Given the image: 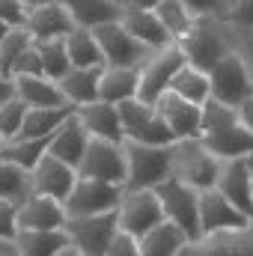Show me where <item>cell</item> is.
Wrapping results in <instances>:
<instances>
[{"label":"cell","mask_w":253,"mask_h":256,"mask_svg":"<svg viewBox=\"0 0 253 256\" xmlns=\"http://www.w3.org/2000/svg\"><path fill=\"white\" fill-rule=\"evenodd\" d=\"M200 143L220 161L248 158L253 152V131L242 120L236 108H226L214 98L202 104L200 120Z\"/></svg>","instance_id":"obj_1"},{"label":"cell","mask_w":253,"mask_h":256,"mask_svg":"<svg viewBox=\"0 0 253 256\" xmlns=\"http://www.w3.org/2000/svg\"><path fill=\"white\" fill-rule=\"evenodd\" d=\"M185 54V63L200 68V72H212L230 51H232V39H230V27L220 18H196V24L176 42Z\"/></svg>","instance_id":"obj_2"},{"label":"cell","mask_w":253,"mask_h":256,"mask_svg":"<svg viewBox=\"0 0 253 256\" xmlns=\"http://www.w3.org/2000/svg\"><path fill=\"white\" fill-rule=\"evenodd\" d=\"M220 167H224V161L214 158L200 143V137L170 143V170H173V179L185 182L194 191L214 188L218 185V176H220Z\"/></svg>","instance_id":"obj_3"},{"label":"cell","mask_w":253,"mask_h":256,"mask_svg":"<svg viewBox=\"0 0 253 256\" xmlns=\"http://www.w3.org/2000/svg\"><path fill=\"white\" fill-rule=\"evenodd\" d=\"M158 202H161V212H164V220L173 224L185 242H200V191L188 188L185 182L179 179H164L158 188H152Z\"/></svg>","instance_id":"obj_4"},{"label":"cell","mask_w":253,"mask_h":256,"mask_svg":"<svg viewBox=\"0 0 253 256\" xmlns=\"http://www.w3.org/2000/svg\"><path fill=\"white\" fill-rule=\"evenodd\" d=\"M126 149V188L140 191V188H158L164 179L173 176L170 170V146H146V143H131L122 140Z\"/></svg>","instance_id":"obj_5"},{"label":"cell","mask_w":253,"mask_h":256,"mask_svg":"<svg viewBox=\"0 0 253 256\" xmlns=\"http://www.w3.org/2000/svg\"><path fill=\"white\" fill-rule=\"evenodd\" d=\"M161 224H164V212H161V202L152 188H140V191L122 188V200L116 206V226L122 232L140 242Z\"/></svg>","instance_id":"obj_6"},{"label":"cell","mask_w":253,"mask_h":256,"mask_svg":"<svg viewBox=\"0 0 253 256\" xmlns=\"http://www.w3.org/2000/svg\"><path fill=\"white\" fill-rule=\"evenodd\" d=\"M78 176L126 188L128 164H126V149H122V143H110V140L90 137L86 152H84V158H80V164H78Z\"/></svg>","instance_id":"obj_7"},{"label":"cell","mask_w":253,"mask_h":256,"mask_svg":"<svg viewBox=\"0 0 253 256\" xmlns=\"http://www.w3.org/2000/svg\"><path fill=\"white\" fill-rule=\"evenodd\" d=\"M185 66V54L179 45H167L161 51H152L149 60L137 68V98L143 104H155L158 96L170 90L173 74Z\"/></svg>","instance_id":"obj_8"},{"label":"cell","mask_w":253,"mask_h":256,"mask_svg":"<svg viewBox=\"0 0 253 256\" xmlns=\"http://www.w3.org/2000/svg\"><path fill=\"white\" fill-rule=\"evenodd\" d=\"M120 110V122L122 134L131 143H146V146H170L176 143V137L170 134V128L164 126V120L158 116V110L152 104H143L140 98H131L116 104Z\"/></svg>","instance_id":"obj_9"},{"label":"cell","mask_w":253,"mask_h":256,"mask_svg":"<svg viewBox=\"0 0 253 256\" xmlns=\"http://www.w3.org/2000/svg\"><path fill=\"white\" fill-rule=\"evenodd\" d=\"M253 96V80L250 72L244 68L242 57L236 51H230L220 63L208 72V98L226 104V108H238Z\"/></svg>","instance_id":"obj_10"},{"label":"cell","mask_w":253,"mask_h":256,"mask_svg":"<svg viewBox=\"0 0 253 256\" xmlns=\"http://www.w3.org/2000/svg\"><path fill=\"white\" fill-rule=\"evenodd\" d=\"M116 212L104 214H86V218H66L63 232L68 244L84 256H104L110 238L116 236Z\"/></svg>","instance_id":"obj_11"},{"label":"cell","mask_w":253,"mask_h":256,"mask_svg":"<svg viewBox=\"0 0 253 256\" xmlns=\"http://www.w3.org/2000/svg\"><path fill=\"white\" fill-rule=\"evenodd\" d=\"M98 48H102V57L104 66H114V68H140V66L149 60V48L143 42H137L120 21H110V24H102L92 30Z\"/></svg>","instance_id":"obj_12"},{"label":"cell","mask_w":253,"mask_h":256,"mask_svg":"<svg viewBox=\"0 0 253 256\" xmlns=\"http://www.w3.org/2000/svg\"><path fill=\"white\" fill-rule=\"evenodd\" d=\"M122 200L120 185H108V182H96V179H84L78 176L74 188L63 200L66 218H86V214H104V212H116Z\"/></svg>","instance_id":"obj_13"},{"label":"cell","mask_w":253,"mask_h":256,"mask_svg":"<svg viewBox=\"0 0 253 256\" xmlns=\"http://www.w3.org/2000/svg\"><path fill=\"white\" fill-rule=\"evenodd\" d=\"M250 224V218L242 214L218 188L200 191V236L202 238H212L220 232H242Z\"/></svg>","instance_id":"obj_14"},{"label":"cell","mask_w":253,"mask_h":256,"mask_svg":"<svg viewBox=\"0 0 253 256\" xmlns=\"http://www.w3.org/2000/svg\"><path fill=\"white\" fill-rule=\"evenodd\" d=\"M158 110V116L164 120V126L170 128V134L176 140H194L200 137V120H202V108L190 104L185 98H179L176 92H164L158 96V102L152 104Z\"/></svg>","instance_id":"obj_15"},{"label":"cell","mask_w":253,"mask_h":256,"mask_svg":"<svg viewBox=\"0 0 253 256\" xmlns=\"http://www.w3.org/2000/svg\"><path fill=\"white\" fill-rule=\"evenodd\" d=\"M78 182V170L63 164L60 158L54 155H42L39 164L30 170V185H33V194H42V196H51V200H60L63 202L68 191L74 188Z\"/></svg>","instance_id":"obj_16"},{"label":"cell","mask_w":253,"mask_h":256,"mask_svg":"<svg viewBox=\"0 0 253 256\" xmlns=\"http://www.w3.org/2000/svg\"><path fill=\"white\" fill-rule=\"evenodd\" d=\"M66 208L60 200L30 194L21 206H15V226L18 230H63Z\"/></svg>","instance_id":"obj_17"},{"label":"cell","mask_w":253,"mask_h":256,"mask_svg":"<svg viewBox=\"0 0 253 256\" xmlns=\"http://www.w3.org/2000/svg\"><path fill=\"white\" fill-rule=\"evenodd\" d=\"M218 191L224 194L242 214H248L253 220V173L248 167L244 158H236V161H224L220 167V176H218Z\"/></svg>","instance_id":"obj_18"},{"label":"cell","mask_w":253,"mask_h":256,"mask_svg":"<svg viewBox=\"0 0 253 256\" xmlns=\"http://www.w3.org/2000/svg\"><path fill=\"white\" fill-rule=\"evenodd\" d=\"M24 30L30 33L33 42H51V39H66L74 30V24H72L68 12L54 0V3L39 6V9H30L27 21H24Z\"/></svg>","instance_id":"obj_19"},{"label":"cell","mask_w":253,"mask_h":256,"mask_svg":"<svg viewBox=\"0 0 253 256\" xmlns=\"http://www.w3.org/2000/svg\"><path fill=\"white\" fill-rule=\"evenodd\" d=\"M120 24L126 27L137 42H143L149 51H161L167 45H176L152 9H131V6H126L122 15H120Z\"/></svg>","instance_id":"obj_20"},{"label":"cell","mask_w":253,"mask_h":256,"mask_svg":"<svg viewBox=\"0 0 253 256\" xmlns=\"http://www.w3.org/2000/svg\"><path fill=\"white\" fill-rule=\"evenodd\" d=\"M74 116L80 120V126L86 128V134H90V137L110 140V143H122V140H126L116 104H108V102H92V104L78 108V110H74Z\"/></svg>","instance_id":"obj_21"},{"label":"cell","mask_w":253,"mask_h":256,"mask_svg":"<svg viewBox=\"0 0 253 256\" xmlns=\"http://www.w3.org/2000/svg\"><path fill=\"white\" fill-rule=\"evenodd\" d=\"M86 143H90L86 128L80 126V120L72 114L63 126L51 134V140H48V155L60 158L63 164H68V167L78 170V164H80V158H84V152H86Z\"/></svg>","instance_id":"obj_22"},{"label":"cell","mask_w":253,"mask_h":256,"mask_svg":"<svg viewBox=\"0 0 253 256\" xmlns=\"http://www.w3.org/2000/svg\"><path fill=\"white\" fill-rule=\"evenodd\" d=\"M68 12L72 24L74 27H84V30H96L102 24H110V21H120L122 9L116 0H57Z\"/></svg>","instance_id":"obj_23"},{"label":"cell","mask_w":253,"mask_h":256,"mask_svg":"<svg viewBox=\"0 0 253 256\" xmlns=\"http://www.w3.org/2000/svg\"><path fill=\"white\" fill-rule=\"evenodd\" d=\"M15 84V98H21L27 108H63L68 104L60 92L57 80L39 74V78H12Z\"/></svg>","instance_id":"obj_24"},{"label":"cell","mask_w":253,"mask_h":256,"mask_svg":"<svg viewBox=\"0 0 253 256\" xmlns=\"http://www.w3.org/2000/svg\"><path fill=\"white\" fill-rule=\"evenodd\" d=\"M102 68H68L63 80H57V86H60V92L66 96V102L74 104V108H84V104L98 102Z\"/></svg>","instance_id":"obj_25"},{"label":"cell","mask_w":253,"mask_h":256,"mask_svg":"<svg viewBox=\"0 0 253 256\" xmlns=\"http://www.w3.org/2000/svg\"><path fill=\"white\" fill-rule=\"evenodd\" d=\"M74 110H78L74 104H63V108H27L18 137H24V140L51 137V134L63 126V122L72 116V114H74Z\"/></svg>","instance_id":"obj_26"},{"label":"cell","mask_w":253,"mask_h":256,"mask_svg":"<svg viewBox=\"0 0 253 256\" xmlns=\"http://www.w3.org/2000/svg\"><path fill=\"white\" fill-rule=\"evenodd\" d=\"M68 244L63 230H18L12 248L18 256H57Z\"/></svg>","instance_id":"obj_27"},{"label":"cell","mask_w":253,"mask_h":256,"mask_svg":"<svg viewBox=\"0 0 253 256\" xmlns=\"http://www.w3.org/2000/svg\"><path fill=\"white\" fill-rule=\"evenodd\" d=\"M131 98H137V68L104 66L102 80H98V102L122 104V102H131Z\"/></svg>","instance_id":"obj_28"},{"label":"cell","mask_w":253,"mask_h":256,"mask_svg":"<svg viewBox=\"0 0 253 256\" xmlns=\"http://www.w3.org/2000/svg\"><path fill=\"white\" fill-rule=\"evenodd\" d=\"M66 54H68L72 68H102L104 66L102 48H98L92 30H84V27H74L66 36Z\"/></svg>","instance_id":"obj_29"},{"label":"cell","mask_w":253,"mask_h":256,"mask_svg":"<svg viewBox=\"0 0 253 256\" xmlns=\"http://www.w3.org/2000/svg\"><path fill=\"white\" fill-rule=\"evenodd\" d=\"M200 256H253V224L242 232H220L196 242Z\"/></svg>","instance_id":"obj_30"},{"label":"cell","mask_w":253,"mask_h":256,"mask_svg":"<svg viewBox=\"0 0 253 256\" xmlns=\"http://www.w3.org/2000/svg\"><path fill=\"white\" fill-rule=\"evenodd\" d=\"M170 92H176L179 98H185L190 104H200V108H202V104L208 102V74L185 63L176 74H173Z\"/></svg>","instance_id":"obj_31"},{"label":"cell","mask_w":253,"mask_h":256,"mask_svg":"<svg viewBox=\"0 0 253 256\" xmlns=\"http://www.w3.org/2000/svg\"><path fill=\"white\" fill-rule=\"evenodd\" d=\"M48 140H51V137H39V140H24V137H15V140L3 143L0 158L30 173V170L39 164V158L48 152Z\"/></svg>","instance_id":"obj_32"},{"label":"cell","mask_w":253,"mask_h":256,"mask_svg":"<svg viewBox=\"0 0 253 256\" xmlns=\"http://www.w3.org/2000/svg\"><path fill=\"white\" fill-rule=\"evenodd\" d=\"M30 194H33V185H30V173L0 158V202H9V206H21V202H24Z\"/></svg>","instance_id":"obj_33"},{"label":"cell","mask_w":253,"mask_h":256,"mask_svg":"<svg viewBox=\"0 0 253 256\" xmlns=\"http://www.w3.org/2000/svg\"><path fill=\"white\" fill-rule=\"evenodd\" d=\"M182 244H185V236L164 220L161 226H155L149 236L140 238V256H176Z\"/></svg>","instance_id":"obj_34"},{"label":"cell","mask_w":253,"mask_h":256,"mask_svg":"<svg viewBox=\"0 0 253 256\" xmlns=\"http://www.w3.org/2000/svg\"><path fill=\"white\" fill-rule=\"evenodd\" d=\"M152 12L158 15V21L164 24V30L170 33V39H173V42H179V39H182V36L190 30V27L196 24V18L190 15V12L182 6V3H179V0H164V3H158Z\"/></svg>","instance_id":"obj_35"},{"label":"cell","mask_w":253,"mask_h":256,"mask_svg":"<svg viewBox=\"0 0 253 256\" xmlns=\"http://www.w3.org/2000/svg\"><path fill=\"white\" fill-rule=\"evenodd\" d=\"M42 57V72L51 80H63L66 72L72 68L68 54H66V39H51V42H33Z\"/></svg>","instance_id":"obj_36"},{"label":"cell","mask_w":253,"mask_h":256,"mask_svg":"<svg viewBox=\"0 0 253 256\" xmlns=\"http://www.w3.org/2000/svg\"><path fill=\"white\" fill-rule=\"evenodd\" d=\"M30 45H33L30 33H27L24 27H12V30L6 33V39L0 42V74H6V78H9L15 60H18Z\"/></svg>","instance_id":"obj_37"},{"label":"cell","mask_w":253,"mask_h":256,"mask_svg":"<svg viewBox=\"0 0 253 256\" xmlns=\"http://www.w3.org/2000/svg\"><path fill=\"white\" fill-rule=\"evenodd\" d=\"M24 114H27V104L21 98H15V96L0 104V137H3V143H9V140L18 137L21 122H24Z\"/></svg>","instance_id":"obj_38"},{"label":"cell","mask_w":253,"mask_h":256,"mask_svg":"<svg viewBox=\"0 0 253 256\" xmlns=\"http://www.w3.org/2000/svg\"><path fill=\"white\" fill-rule=\"evenodd\" d=\"M224 21L236 30H253V0H230Z\"/></svg>","instance_id":"obj_39"},{"label":"cell","mask_w":253,"mask_h":256,"mask_svg":"<svg viewBox=\"0 0 253 256\" xmlns=\"http://www.w3.org/2000/svg\"><path fill=\"white\" fill-rule=\"evenodd\" d=\"M39 74H45V72H42V57H39V48L30 45V48L15 60L9 78H39Z\"/></svg>","instance_id":"obj_40"},{"label":"cell","mask_w":253,"mask_h":256,"mask_svg":"<svg viewBox=\"0 0 253 256\" xmlns=\"http://www.w3.org/2000/svg\"><path fill=\"white\" fill-rule=\"evenodd\" d=\"M230 39H232V51L242 57V63L250 72V80H253V30H236V27H230Z\"/></svg>","instance_id":"obj_41"},{"label":"cell","mask_w":253,"mask_h":256,"mask_svg":"<svg viewBox=\"0 0 253 256\" xmlns=\"http://www.w3.org/2000/svg\"><path fill=\"white\" fill-rule=\"evenodd\" d=\"M179 3L194 18H220L224 21V15H226V3H220V0H179Z\"/></svg>","instance_id":"obj_42"},{"label":"cell","mask_w":253,"mask_h":256,"mask_svg":"<svg viewBox=\"0 0 253 256\" xmlns=\"http://www.w3.org/2000/svg\"><path fill=\"white\" fill-rule=\"evenodd\" d=\"M104 256H140V242L134 236H128L122 230H116V236L110 238Z\"/></svg>","instance_id":"obj_43"},{"label":"cell","mask_w":253,"mask_h":256,"mask_svg":"<svg viewBox=\"0 0 253 256\" xmlns=\"http://www.w3.org/2000/svg\"><path fill=\"white\" fill-rule=\"evenodd\" d=\"M0 21L9 27H24L27 21V9L21 0H0Z\"/></svg>","instance_id":"obj_44"},{"label":"cell","mask_w":253,"mask_h":256,"mask_svg":"<svg viewBox=\"0 0 253 256\" xmlns=\"http://www.w3.org/2000/svg\"><path fill=\"white\" fill-rule=\"evenodd\" d=\"M15 232H18V226H15V206L0 202V242H12Z\"/></svg>","instance_id":"obj_45"},{"label":"cell","mask_w":253,"mask_h":256,"mask_svg":"<svg viewBox=\"0 0 253 256\" xmlns=\"http://www.w3.org/2000/svg\"><path fill=\"white\" fill-rule=\"evenodd\" d=\"M236 110H238V120H242V122H244V126L253 131V96L244 102V104H238Z\"/></svg>","instance_id":"obj_46"},{"label":"cell","mask_w":253,"mask_h":256,"mask_svg":"<svg viewBox=\"0 0 253 256\" xmlns=\"http://www.w3.org/2000/svg\"><path fill=\"white\" fill-rule=\"evenodd\" d=\"M12 96H15V84H12V78L0 74V104H3L6 98H12Z\"/></svg>","instance_id":"obj_47"},{"label":"cell","mask_w":253,"mask_h":256,"mask_svg":"<svg viewBox=\"0 0 253 256\" xmlns=\"http://www.w3.org/2000/svg\"><path fill=\"white\" fill-rule=\"evenodd\" d=\"M158 3H164V0H128L126 6H131V9H155Z\"/></svg>","instance_id":"obj_48"},{"label":"cell","mask_w":253,"mask_h":256,"mask_svg":"<svg viewBox=\"0 0 253 256\" xmlns=\"http://www.w3.org/2000/svg\"><path fill=\"white\" fill-rule=\"evenodd\" d=\"M176 256H200V248H196V242H185V244L176 250Z\"/></svg>","instance_id":"obj_49"},{"label":"cell","mask_w":253,"mask_h":256,"mask_svg":"<svg viewBox=\"0 0 253 256\" xmlns=\"http://www.w3.org/2000/svg\"><path fill=\"white\" fill-rule=\"evenodd\" d=\"M24 3V9L30 12V9H39V6H45V3H54V0H21Z\"/></svg>","instance_id":"obj_50"},{"label":"cell","mask_w":253,"mask_h":256,"mask_svg":"<svg viewBox=\"0 0 253 256\" xmlns=\"http://www.w3.org/2000/svg\"><path fill=\"white\" fill-rule=\"evenodd\" d=\"M57 256H84V254H80V250H74L72 244H66V248H63V250H60Z\"/></svg>","instance_id":"obj_51"},{"label":"cell","mask_w":253,"mask_h":256,"mask_svg":"<svg viewBox=\"0 0 253 256\" xmlns=\"http://www.w3.org/2000/svg\"><path fill=\"white\" fill-rule=\"evenodd\" d=\"M9 30H12V27H9V24H3V21H0V42H3V39H6V33H9Z\"/></svg>","instance_id":"obj_52"},{"label":"cell","mask_w":253,"mask_h":256,"mask_svg":"<svg viewBox=\"0 0 253 256\" xmlns=\"http://www.w3.org/2000/svg\"><path fill=\"white\" fill-rule=\"evenodd\" d=\"M9 248H12V242H0V256L6 254V250H9Z\"/></svg>","instance_id":"obj_53"},{"label":"cell","mask_w":253,"mask_h":256,"mask_svg":"<svg viewBox=\"0 0 253 256\" xmlns=\"http://www.w3.org/2000/svg\"><path fill=\"white\" fill-rule=\"evenodd\" d=\"M244 161H248V167H250V173H253V152L248 155V158H244Z\"/></svg>","instance_id":"obj_54"},{"label":"cell","mask_w":253,"mask_h":256,"mask_svg":"<svg viewBox=\"0 0 253 256\" xmlns=\"http://www.w3.org/2000/svg\"><path fill=\"white\" fill-rule=\"evenodd\" d=\"M3 256H18V250H15V248H9V250H6Z\"/></svg>","instance_id":"obj_55"},{"label":"cell","mask_w":253,"mask_h":256,"mask_svg":"<svg viewBox=\"0 0 253 256\" xmlns=\"http://www.w3.org/2000/svg\"><path fill=\"white\" fill-rule=\"evenodd\" d=\"M116 3H120V6H126V3H128V0H116Z\"/></svg>","instance_id":"obj_56"},{"label":"cell","mask_w":253,"mask_h":256,"mask_svg":"<svg viewBox=\"0 0 253 256\" xmlns=\"http://www.w3.org/2000/svg\"><path fill=\"white\" fill-rule=\"evenodd\" d=\"M0 152H3V137H0Z\"/></svg>","instance_id":"obj_57"},{"label":"cell","mask_w":253,"mask_h":256,"mask_svg":"<svg viewBox=\"0 0 253 256\" xmlns=\"http://www.w3.org/2000/svg\"><path fill=\"white\" fill-rule=\"evenodd\" d=\"M220 3H230V0H220Z\"/></svg>","instance_id":"obj_58"},{"label":"cell","mask_w":253,"mask_h":256,"mask_svg":"<svg viewBox=\"0 0 253 256\" xmlns=\"http://www.w3.org/2000/svg\"><path fill=\"white\" fill-rule=\"evenodd\" d=\"M250 191H253V188H250Z\"/></svg>","instance_id":"obj_59"}]
</instances>
